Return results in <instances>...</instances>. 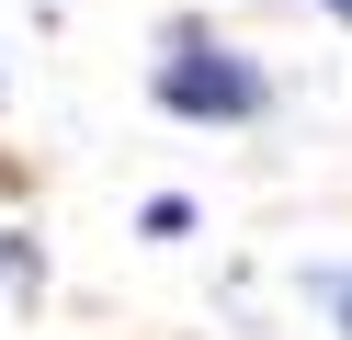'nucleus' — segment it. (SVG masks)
I'll use <instances>...</instances> for the list:
<instances>
[{
	"instance_id": "nucleus-2",
	"label": "nucleus",
	"mask_w": 352,
	"mask_h": 340,
	"mask_svg": "<svg viewBox=\"0 0 352 340\" xmlns=\"http://www.w3.org/2000/svg\"><path fill=\"white\" fill-rule=\"evenodd\" d=\"M307 295H318V306H341V329H352V272H307Z\"/></svg>"
},
{
	"instance_id": "nucleus-3",
	"label": "nucleus",
	"mask_w": 352,
	"mask_h": 340,
	"mask_svg": "<svg viewBox=\"0 0 352 340\" xmlns=\"http://www.w3.org/2000/svg\"><path fill=\"white\" fill-rule=\"evenodd\" d=\"M329 12H341V23H352V0H329Z\"/></svg>"
},
{
	"instance_id": "nucleus-1",
	"label": "nucleus",
	"mask_w": 352,
	"mask_h": 340,
	"mask_svg": "<svg viewBox=\"0 0 352 340\" xmlns=\"http://www.w3.org/2000/svg\"><path fill=\"white\" fill-rule=\"evenodd\" d=\"M160 102H170V113H193V125H250V113L273 102V80H261L250 57H228V45L170 34V57H160Z\"/></svg>"
}]
</instances>
